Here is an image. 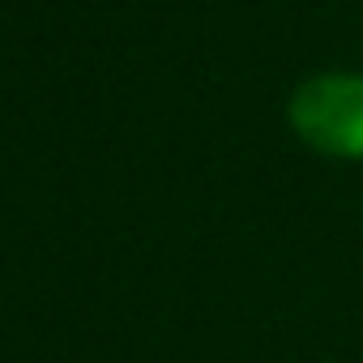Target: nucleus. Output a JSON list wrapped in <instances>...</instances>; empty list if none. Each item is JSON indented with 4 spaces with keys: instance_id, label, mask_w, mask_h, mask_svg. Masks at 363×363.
Listing matches in <instances>:
<instances>
[{
    "instance_id": "1",
    "label": "nucleus",
    "mask_w": 363,
    "mask_h": 363,
    "mask_svg": "<svg viewBox=\"0 0 363 363\" xmlns=\"http://www.w3.org/2000/svg\"><path fill=\"white\" fill-rule=\"evenodd\" d=\"M286 124L312 154L363 162V73L325 69L303 77L286 99Z\"/></svg>"
}]
</instances>
